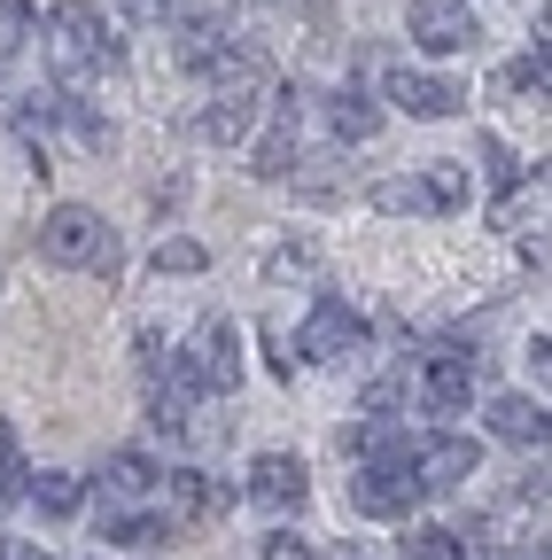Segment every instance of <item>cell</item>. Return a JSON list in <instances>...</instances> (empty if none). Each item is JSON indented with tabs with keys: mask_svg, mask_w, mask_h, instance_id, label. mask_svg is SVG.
Listing matches in <instances>:
<instances>
[{
	"mask_svg": "<svg viewBox=\"0 0 552 560\" xmlns=\"http://www.w3.org/2000/svg\"><path fill=\"white\" fill-rule=\"evenodd\" d=\"M397 405H404V382H374V389H366V412L397 420Z\"/></svg>",
	"mask_w": 552,
	"mask_h": 560,
	"instance_id": "obj_26",
	"label": "cell"
},
{
	"mask_svg": "<svg viewBox=\"0 0 552 560\" xmlns=\"http://www.w3.org/2000/svg\"><path fill=\"white\" fill-rule=\"evenodd\" d=\"M24 499H39V514H47V522H71V514L86 506V475L47 467V475H32V482H24Z\"/></svg>",
	"mask_w": 552,
	"mask_h": 560,
	"instance_id": "obj_14",
	"label": "cell"
},
{
	"mask_svg": "<svg viewBox=\"0 0 552 560\" xmlns=\"http://www.w3.org/2000/svg\"><path fill=\"white\" fill-rule=\"evenodd\" d=\"M219 506H234V482H211L202 467L164 475V529H195L202 514H219Z\"/></svg>",
	"mask_w": 552,
	"mask_h": 560,
	"instance_id": "obj_6",
	"label": "cell"
},
{
	"mask_svg": "<svg viewBox=\"0 0 552 560\" xmlns=\"http://www.w3.org/2000/svg\"><path fill=\"white\" fill-rule=\"evenodd\" d=\"M296 350H304V359H319V366H351V350H366V319L342 304V296H319V312L304 319Z\"/></svg>",
	"mask_w": 552,
	"mask_h": 560,
	"instance_id": "obj_5",
	"label": "cell"
},
{
	"mask_svg": "<svg viewBox=\"0 0 552 560\" xmlns=\"http://www.w3.org/2000/svg\"><path fill=\"white\" fill-rule=\"evenodd\" d=\"M47 47H55V70L62 79H86V70H117V32L102 24V9H86V0H62V9L47 16Z\"/></svg>",
	"mask_w": 552,
	"mask_h": 560,
	"instance_id": "obj_1",
	"label": "cell"
},
{
	"mask_svg": "<svg viewBox=\"0 0 552 560\" xmlns=\"http://www.w3.org/2000/svg\"><path fill=\"white\" fill-rule=\"evenodd\" d=\"M156 272H202V242H156Z\"/></svg>",
	"mask_w": 552,
	"mask_h": 560,
	"instance_id": "obj_25",
	"label": "cell"
},
{
	"mask_svg": "<svg viewBox=\"0 0 552 560\" xmlns=\"http://www.w3.org/2000/svg\"><path fill=\"white\" fill-rule=\"evenodd\" d=\"M421 397H428L436 412H459V405L474 397V350L436 342V350H428V366H421Z\"/></svg>",
	"mask_w": 552,
	"mask_h": 560,
	"instance_id": "obj_9",
	"label": "cell"
},
{
	"mask_svg": "<svg viewBox=\"0 0 552 560\" xmlns=\"http://www.w3.org/2000/svg\"><path fill=\"white\" fill-rule=\"evenodd\" d=\"M249 499H257L265 514H296V506L312 499V475H304V459H296V452H265V459L249 467Z\"/></svg>",
	"mask_w": 552,
	"mask_h": 560,
	"instance_id": "obj_8",
	"label": "cell"
},
{
	"mask_svg": "<svg viewBox=\"0 0 552 560\" xmlns=\"http://www.w3.org/2000/svg\"><path fill=\"white\" fill-rule=\"evenodd\" d=\"M474 467H482V452H474L467 436H428L421 452H412V475H421L428 490H459Z\"/></svg>",
	"mask_w": 552,
	"mask_h": 560,
	"instance_id": "obj_11",
	"label": "cell"
},
{
	"mask_svg": "<svg viewBox=\"0 0 552 560\" xmlns=\"http://www.w3.org/2000/svg\"><path fill=\"white\" fill-rule=\"evenodd\" d=\"M0 560H47L39 545H24V537H9V545H0Z\"/></svg>",
	"mask_w": 552,
	"mask_h": 560,
	"instance_id": "obj_28",
	"label": "cell"
},
{
	"mask_svg": "<svg viewBox=\"0 0 552 560\" xmlns=\"http://www.w3.org/2000/svg\"><path fill=\"white\" fill-rule=\"evenodd\" d=\"M257 560H312V545H304V537H265Z\"/></svg>",
	"mask_w": 552,
	"mask_h": 560,
	"instance_id": "obj_27",
	"label": "cell"
},
{
	"mask_svg": "<svg viewBox=\"0 0 552 560\" xmlns=\"http://www.w3.org/2000/svg\"><path fill=\"white\" fill-rule=\"evenodd\" d=\"M482 172H491V187H498V195H514V187H521V156L506 149V140H482Z\"/></svg>",
	"mask_w": 552,
	"mask_h": 560,
	"instance_id": "obj_24",
	"label": "cell"
},
{
	"mask_svg": "<svg viewBox=\"0 0 552 560\" xmlns=\"http://www.w3.org/2000/svg\"><path fill=\"white\" fill-rule=\"evenodd\" d=\"M544 429L552 420H544L537 397H498L491 405V436H506V444H544Z\"/></svg>",
	"mask_w": 552,
	"mask_h": 560,
	"instance_id": "obj_15",
	"label": "cell"
},
{
	"mask_svg": "<svg viewBox=\"0 0 552 560\" xmlns=\"http://www.w3.org/2000/svg\"><path fill=\"white\" fill-rule=\"evenodd\" d=\"M428 499V482L412 475V452H381V459H366L359 475H351V506L366 514V522H412V506Z\"/></svg>",
	"mask_w": 552,
	"mask_h": 560,
	"instance_id": "obj_2",
	"label": "cell"
},
{
	"mask_svg": "<svg viewBox=\"0 0 552 560\" xmlns=\"http://www.w3.org/2000/svg\"><path fill=\"white\" fill-rule=\"evenodd\" d=\"M249 132V102H211L202 109V140H242Z\"/></svg>",
	"mask_w": 552,
	"mask_h": 560,
	"instance_id": "obj_23",
	"label": "cell"
},
{
	"mask_svg": "<svg viewBox=\"0 0 552 560\" xmlns=\"http://www.w3.org/2000/svg\"><path fill=\"white\" fill-rule=\"evenodd\" d=\"M39 257H47V265H94V272H117V242H109V226H102V210H86V202L47 210Z\"/></svg>",
	"mask_w": 552,
	"mask_h": 560,
	"instance_id": "obj_3",
	"label": "cell"
},
{
	"mask_svg": "<svg viewBox=\"0 0 552 560\" xmlns=\"http://www.w3.org/2000/svg\"><path fill=\"white\" fill-rule=\"evenodd\" d=\"M102 537H109V545H164L172 529H164V514H109Z\"/></svg>",
	"mask_w": 552,
	"mask_h": 560,
	"instance_id": "obj_21",
	"label": "cell"
},
{
	"mask_svg": "<svg viewBox=\"0 0 552 560\" xmlns=\"http://www.w3.org/2000/svg\"><path fill=\"white\" fill-rule=\"evenodd\" d=\"M389 102H397L404 117H451L467 94H459L451 79H428V70H389Z\"/></svg>",
	"mask_w": 552,
	"mask_h": 560,
	"instance_id": "obj_13",
	"label": "cell"
},
{
	"mask_svg": "<svg viewBox=\"0 0 552 560\" xmlns=\"http://www.w3.org/2000/svg\"><path fill=\"white\" fill-rule=\"evenodd\" d=\"M327 132H334V140H374V132H381V109H374L366 94H334Z\"/></svg>",
	"mask_w": 552,
	"mask_h": 560,
	"instance_id": "obj_17",
	"label": "cell"
},
{
	"mask_svg": "<svg viewBox=\"0 0 552 560\" xmlns=\"http://www.w3.org/2000/svg\"><path fill=\"white\" fill-rule=\"evenodd\" d=\"M24 482H32V467H24V452H16V429L0 420V506H16Z\"/></svg>",
	"mask_w": 552,
	"mask_h": 560,
	"instance_id": "obj_22",
	"label": "cell"
},
{
	"mask_svg": "<svg viewBox=\"0 0 552 560\" xmlns=\"http://www.w3.org/2000/svg\"><path fill=\"white\" fill-rule=\"evenodd\" d=\"M474 9L467 0H412V47H428V55H459L474 47Z\"/></svg>",
	"mask_w": 552,
	"mask_h": 560,
	"instance_id": "obj_7",
	"label": "cell"
},
{
	"mask_svg": "<svg viewBox=\"0 0 552 560\" xmlns=\"http://www.w3.org/2000/svg\"><path fill=\"white\" fill-rule=\"evenodd\" d=\"M374 210H381V219H421V210H428V187H421V179H381V187H374Z\"/></svg>",
	"mask_w": 552,
	"mask_h": 560,
	"instance_id": "obj_20",
	"label": "cell"
},
{
	"mask_svg": "<svg viewBox=\"0 0 552 560\" xmlns=\"http://www.w3.org/2000/svg\"><path fill=\"white\" fill-rule=\"evenodd\" d=\"M211 79H219V102H257V86L272 79V55L257 39H234L211 55Z\"/></svg>",
	"mask_w": 552,
	"mask_h": 560,
	"instance_id": "obj_10",
	"label": "cell"
},
{
	"mask_svg": "<svg viewBox=\"0 0 552 560\" xmlns=\"http://www.w3.org/2000/svg\"><path fill=\"white\" fill-rule=\"evenodd\" d=\"M296 125H304V94H281V117H272V132L257 140V156H249L257 179H289L296 172Z\"/></svg>",
	"mask_w": 552,
	"mask_h": 560,
	"instance_id": "obj_12",
	"label": "cell"
},
{
	"mask_svg": "<svg viewBox=\"0 0 552 560\" xmlns=\"http://www.w3.org/2000/svg\"><path fill=\"white\" fill-rule=\"evenodd\" d=\"M404 560H467V545H459V529H444V522H421L404 537Z\"/></svg>",
	"mask_w": 552,
	"mask_h": 560,
	"instance_id": "obj_19",
	"label": "cell"
},
{
	"mask_svg": "<svg viewBox=\"0 0 552 560\" xmlns=\"http://www.w3.org/2000/svg\"><path fill=\"white\" fill-rule=\"evenodd\" d=\"M179 366L195 374L202 397H234L242 389V327L234 319H202L187 335V350H179Z\"/></svg>",
	"mask_w": 552,
	"mask_h": 560,
	"instance_id": "obj_4",
	"label": "cell"
},
{
	"mask_svg": "<svg viewBox=\"0 0 552 560\" xmlns=\"http://www.w3.org/2000/svg\"><path fill=\"white\" fill-rule=\"evenodd\" d=\"M164 475H156V459L149 452H109V467H102V490L109 499H149Z\"/></svg>",
	"mask_w": 552,
	"mask_h": 560,
	"instance_id": "obj_16",
	"label": "cell"
},
{
	"mask_svg": "<svg viewBox=\"0 0 552 560\" xmlns=\"http://www.w3.org/2000/svg\"><path fill=\"white\" fill-rule=\"evenodd\" d=\"M421 187H428V210H459V202L474 195L467 164H428V172H421Z\"/></svg>",
	"mask_w": 552,
	"mask_h": 560,
	"instance_id": "obj_18",
	"label": "cell"
}]
</instances>
